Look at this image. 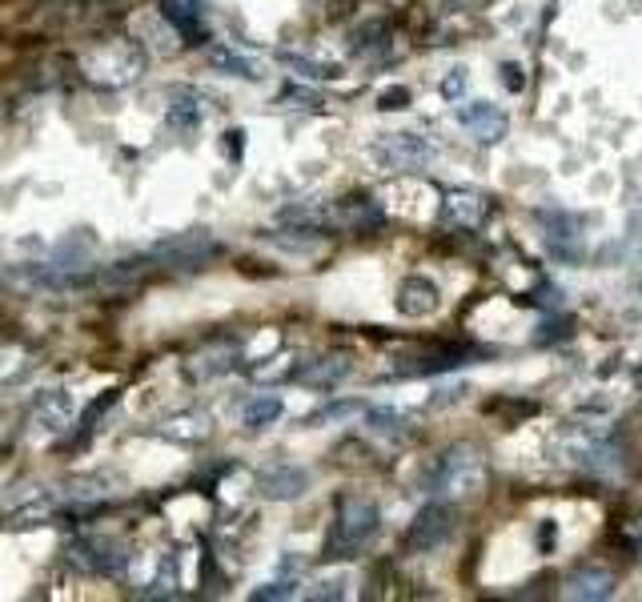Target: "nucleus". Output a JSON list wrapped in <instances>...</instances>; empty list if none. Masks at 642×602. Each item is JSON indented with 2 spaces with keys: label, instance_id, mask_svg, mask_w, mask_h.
<instances>
[{
  "label": "nucleus",
  "instance_id": "obj_35",
  "mask_svg": "<svg viewBox=\"0 0 642 602\" xmlns=\"http://www.w3.org/2000/svg\"><path fill=\"white\" fill-rule=\"evenodd\" d=\"M630 530H634V538H638V542H642V518H638V522H634V526H630Z\"/></svg>",
  "mask_w": 642,
  "mask_h": 602
},
{
  "label": "nucleus",
  "instance_id": "obj_14",
  "mask_svg": "<svg viewBox=\"0 0 642 602\" xmlns=\"http://www.w3.org/2000/svg\"><path fill=\"white\" fill-rule=\"evenodd\" d=\"M470 358H478V350L474 346H442V350H434V354H426V358H414L410 366H402L398 374H406V378H422V374H446V370H458V366H466Z\"/></svg>",
  "mask_w": 642,
  "mask_h": 602
},
{
  "label": "nucleus",
  "instance_id": "obj_13",
  "mask_svg": "<svg viewBox=\"0 0 642 602\" xmlns=\"http://www.w3.org/2000/svg\"><path fill=\"white\" fill-rule=\"evenodd\" d=\"M442 306V293L430 277H406L402 289H398V310L406 318H430L434 310Z\"/></svg>",
  "mask_w": 642,
  "mask_h": 602
},
{
  "label": "nucleus",
  "instance_id": "obj_31",
  "mask_svg": "<svg viewBox=\"0 0 642 602\" xmlns=\"http://www.w3.org/2000/svg\"><path fill=\"white\" fill-rule=\"evenodd\" d=\"M281 101H297L301 109H317V105H321V97H317V93H305V89H293V85L281 93Z\"/></svg>",
  "mask_w": 642,
  "mask_h": 602
},
{
  "label": "nucleus",
  "instance_id": "obj_16",
  "mask_svg": "<svg viewBox=\"0 0 642 602\" xmlns=\"http://www.w3.org/2000/svg\"><path fill=\"white\" fill-rule=\"evenodd\" d=\"M486 213H490V201H486L482 193H466V189L446 193V205H442V217H446V221H454V225H462V229H478V225L486 221Z\"/></svg>",
  "mask_w": 642,
  "mask_h": 602
},
{
  "label": "nucleus",
  "instance_id": "obj_7",
  "mask_svg": "<svg viewBox=\"0 0 642 602\" xmlns=\"http://www.w3.org/2000/svg\"><path fill=\"white\" fill-rule=\"evenodd\" d=\"M305 490H309V470H301V466L281 462V466H269L257 474V494L269 502H297Z\"/></svg>",
  "mask_w": 642,
  "mask_h": 602
},
{
  "label": "nucleus",
  "instance_id": "obj_11",
  "mask_svg": "<svg viewBox=\"0 0 642 602\" xmlns=\"http://www.w3.org/2000/svg\"><path fill=\"white\" fill-rule=\"evenodd\" d=\"M69 426H73V398L65 390L41 394V402L33 406V430L53 438V434H65Z\"/></svg>",
  "mask_w": 642,
  "mask_h": 602
},
{
  "label": "nucleus",
  "instance_id": "obj_17",
  "mask_svg": "<svg viewBox=\"0 0 642 602\" xmlns=\"http://www.w3.org/2000/svg\"><path fill=\"white\" fill-rule=\"evenodd\" d=\"M205 121V113H201V105H197V97L193 93H173L169 97V129H177V133H193L197 125Z\"/></svg>",
  "mask_w": 642,
  "mask_h": 602
},
{
  "label": "nucleus",
  "instance_id": "obj_4",
  "mask_svg": "<svg viewBox=\"0 0 642 602\" xmlns=\"http://www.w3.org/2000/svg\"><path fill=\"white\" fill-rule=\"evenodd\" d=\"M450 534H454V510L438 498V502H430V506H422V510L414 514V522H410V530H406V550H410V554H430V550H438Z\"/></svg>",
  "mask_w": 642,
  "mask_h": 602
},
{
  "label": "nucleus",
  "instance_id": "obj_29",
  "mask_svg": "<svg viewBox=\"0 0 642 602\" xmlns=\"http://www.w3.org/2000/svg\"><path fill=\"white\" fill-rule=\"evenodd\" d=\"M462 89H466V73H462V69H454V73L442 81V97H446V101H458V97H462Z\"/></svg>",
  "mask_w": 642,
  "mask_h": 602
},
{
  "label": "nucleus",
  "instance_id": "obj_28",
  "mask_svg": "<svg viewBox=\"0 0 642 602\" xmlns=\"http://www.w3.org/2000/svg\"><path fill=\"white\" fill-rule=\"evenodd\" d=\"M297 590H293V582H269V586H257L249 598L253 602H269V598H293Z\"/></svg>",
  "mask_w": 642,
  "mask_h": 602
},
{
  "label": "nucleus",
  "instance_id": "obj_26",
  "mask_svg": "<svg viewBox=\"0 0 642 602\" xmlns=\"http://www.w3.org/2000/svg\"><path fill=\"white\" fill-rule=\"evenodd\" d=\"M358 410H362V402H334V406H326V410H317L313 418H305V426H309V422H313V426H317V422H338V418H350V414H358Z\"/></svg>",
  "mask_w": 642,
  "mask_h": 602
},
{
  "label": "nucleus",
  "instance_id": "obj_18",
  "mask_svg": "<svg viewBox=\"0 0 642 602\" xmlns=\"http://www.w3.org/2000/svg\"><path fill=\"white\" fill-rule=\"evenodd\" d=\"M233 358H237V346H229V342L205 346V350L189 362V370H193V378H213V374H225V370L233 366Z\"/></svg>",
  "mask_w": 642,
  "mask_h": 602
},
{
  "label": "nucleus",
  "instance_id": "obj_5",
  "mask_svg": "<svg viewBox=\"0 0 642 602\" xmlns=\"http://www.w3.org/2000/svg\"><path fill=\"white\" fill-rule=\"evenodd\" d=\"M321 213H326L330 229H342V233H374V229L386 225V213L374 197H342Z\"/></svg>",
  "mask_w": 642,
  "mask_h": 602
},
{
  "label": "nucleus",
  "instance_id": "obj_23",
  "mask_svg": "<svg viewBox=\"0 0 642 602\" xmlns=\"http://www.w3.org/2000/svg\"><path fill=\"white\" fill-rule=\"evenodd\" d=\"M113 406H117V390H109L105 398H97V402H93V406H89V410L81 414V422H77V430H81V438H89V434L97 430V418H101V414H109Z\"/></svg>",
  "mask_w": 642,
  "mask_h": 602
},
{
  "label": "nucleus",
  "instance_id": "obj_19",
  "mask_svg": "<svg viewBox=\"0 0 642 602\" xmlns=\"http://www.w3.org/2000/svg\"><path fill=\"white\" fill-rule=\"evenodd\" d=\"M209 69H217V73H225V77H241V81H257V77H261L253 61H245L241 53H233V49H225V45H213V49H209Z\"/></svg>",
  "mask_w": 642,
  "mask_h": 602
},
{
  "label": "nucleus",
  "instance_id": "obj_30",
  "mask_svg": "<svg viewBox=\"0 0 642 602\" xmlns=\"http://www.w3.org/2000/svg\"><path fill=\"white\" fill-rule=\"evenodd\" d=\"M498 77H502V85H506V89H510V93H522V85H526V81H522V69H518V65H514V61H506V65H502V73H498Z\"/></svg>",
  "mask_w": 642,
  "mask_h": 602
},
{
  "label": "nucleus",
  "instance_id": "obj_24",
  "mask_svg": "<svg viewBox=\"0 0 642 602\" xmlns=\"http://www.w3.org/2000/svg\"><path fill=\"white\" fill-rule=\"evenodd\" d=\"M366 418H370V430H378V434H406V418L398 414V410H366Z\"/></svg>",
  "mask_w": 642,
  "mask_h": 602
},
{
  "label": "nucleus",
  "instance_id": "obj_25",
  "mask_svg": "<svg viewBox=\"0 0 642 602\" xmlns=\"http://www.w3.org/2000/svg\"><path fill=\"white\" fill-rule=\"evenodd\" d=\"M570 334H574V322H570V318H546L542 330L534 334V346H550V342H562V338H570Z\"/></svg>",
  "mask_w": 642,
  "mask_h": 602
},
{
  "label": "nucleus",
  "instance_id": "obj_32",
  "mask_svg": "<svg viewBox=\"0 0 642 602\" xmlns=\"http://www.w3.org/2000/svg\"><path fill=\"white\" fill-rule=\"evenodd\" d=\"M346 594V582L334 578V582H317V590H309V598H342Z\"/></svg>",
  "mask_w": 642,
  "mask_h": 602
},
{
  "label": "nucleus",
  "instance_id": "obj_34",
  "mask_svg": "<svg viewBox=\"0 0 642 602\" xmlns=\"http://www.w3.org/2000/svg\"><path fill=\"white\" fill-rule=\"evenodd\" d=\"M538 546H542V554H550V550H554V522H542V530H538Z\"/></svg>",
  "mask_w": 642,
  "mask_h": 602
},
{
  "label": "nucleus",
  "instance_id": "obj_27",
  "mask_svg": "<svg viewBox=\"0 0 642 602\" xmlns=\"http://www.w3.org/2000/svg\"><path fill=\"white\" fill-rule=\"evenodd\" d=\"M410 105V89L406 85H390L382 97H378V109H386V113H398V109H406Z\"/></svg>",
  "mask_w": 642,
  "mask_h": 602
},
{
  "label": "nucleus",
  "instance_id": "obj_10",
  "mask_svg": "<svg viewBox=\"0 0 642 602\" xmlns=\"http://www.w3.org/2000/svg\"><path fill=\"white\" fill-rule=\"evenodd\" d=\"M378 157H382L390 169H418V165H426V161L434 157V149H430L418 133H394V137H386V141L378 145Z\"/></svg>",
  "mask_w": 642,
  "mask_h": 602
},
{
  "label": "nucleus",
  "instance_id": "obj_6",
  "mask_svg": "<svg viewBox=\"0 0 642 602\" xmlns=\"http://www.w3.org/2000/svg\"><path fill=\"white\" fill-rule=\"evenodd\" d=\"M65 554L85 574H121V566H125V554L113 542H101V538H73Z\"/></svg>",
  "mask_w": 642,
  "mask_h": 602
},
{
  "label": "nucleus",
  "instance_id": "obj_9",
  "mask_svg": "<svg viewBox=\"0 0 642 602\" xmlns=\"http://www.w3.org/2000/svg\"><path fill=\"white\" fill-rule=\"evenodd\" d=\"M458 121H462L466 129H474V137H478L482 145H494V141H502V137H506V129H510L506 113H502V109H494L490 101H470V105H458Z\"/></svg>",
  "mask_w": 642,
  "mask_h": 602
},
{
  "label": "nucleus",
  "instance_id": "obj_20",
  "mask_svg": "<svg viewBox=\"0 0 642 602\" xmlns=\"http://www.w3.org/2000/svg\"><path fill=\"white\" fill-rule=\"evenodd\" d=\"M281 398L277 394H257L249 406H245V414H241V422L249 426V430H261V426H269V422H277L281 418Z\"/></svg>",
  "mask_w": 642,
  "mask_h": 602
},
{
  "label": "nucleus",
  "instance_id": "obj_33",
  "mask_svg": "<svg viewBox=\"0 0 642 602\" xmlns=\"http://www.w3.org/2000/svg\"><path fill=\"white\" fill-rule=\"evenodd\" d=\"M241 145H245V129H229V133H225V149H229L233 161L241 157Z\"/></svg>",
  "mask_w": 642,
  "mask_h": 602
},
{
  "label": "nucleus",
  "instance_id": "obj_1",
  "mask_svg": "<svg viewBox=\"0 0 642 602\" xmlns=\"http://www.w3.org/2000/svg\"><path fill=\"white\" fill-rule=\"evenodd\" d=\"M486 478H490L486 454L470 442H458L434 462V470L426 474V490L438 494L442 502L446 498H474L486 490Z\"/></svg>",
  "mask_w": 642,
  "mask_h": 602
},
{
  "label": "nucleus",
  "instance_id": "obj_22",
  "mask_svg": "<svg viewBox=\"0 0 642 602\" xmlns=\"http://www.w3.org/2000/svg\"><path fill=\"white\" fill-rule=\"evenodd\" d=\"M281 65L293 69V73L305 77V81H338V77H342L338 65H321V61H309V57H297V53H281Z\"/></svg>",
  "mask_w": 642,
  "mask_h": 602
},
{
  "label": "nucleus",
  "instance_id": "obj_8",
  "mask_svg": "<svg viewBox=\"0 0 642 602\" xmlns=\"http://www.w3.org/2000/svg\"><path fill=\"white\" fill-rule=\"evenodd\" d=\"M350 374H354V362H350L346 354H326V358H313V362L297 366V370H293V382H301V386H309V390H334V386H342Z\"/></svg>",
  "mask_w": 642,
  "mask_h": 602
},
{
  "label": "nucleus",
  "instance_id": "obj_2",
  "mask_svg": "<svg viewBox=\"0 0 642 602\" xmlns=\"http://www.w3.org/2000/svg\"><path fill=\"white\" fill-rule=\"evenodd\" d=\"M382 526V510L374 498H362V494H342L338 498V518H334V530L326 538V562H342V558H354Z\"/></svg>",
  "mask_w": 642,
  "mask_h": 602
},
{
  "label": "nucleus",
  "instance_id": "obj_12",
  "mask_svg": "<svg viewBox=\"0 0 642 602\" xmlns=\"http://www.w3.org/2000/svg\"><path fill=\"white\" fill-rule=\"evenodd\" d=\"M566 594H570V598H582V602L610 598V594H614V574H610L606 566H594V562L574 566V570L566 574Z\"/></svg>",
  "mask_w": 642,
  "mask_h": 602
},
{
  "label": "nucleus",
  "instance_id": "obj_3",
  "mask_svg": "<svg viewBox=\"0 0 642 602\" xmlns=\"http://www.w3.org/2000/svg\"><path fill=\"white\" fill-rule=\"evenodd\" d=\"M153 257L165 265V269H201L209 265L213 257H221V245L213 233L205 229H189V233H177V237H165L153 245Z\"/></svg>",
  "mask_w": 642,
  "mask_h": 602
},
{
  "label": "nucleus",
  "instance_id": "obj_15",
  "mask_svg": "<svg viewBox=\"0 0 642 602\" xmlns=\"http://www.w3.org/2000/svg\"><path fill=\"white\" fill-rule=\"evenodd\" d=\"M161 13H165V21H169L189 45H201V41H205L201 0H161Z\"/></svg>",
  "mask_w": 642,
  "mask_h": 602
},
{
  "label": "nucleus",
  "instance_id": "obj_36",
  "mask_svg": "<svg viewBox=\"0 0 642 602\" xmlns=\"http://www.w3.org/2000/svg\"><path fill=\"white\" fill-rule=\"evenodd\" d=\"M638 550H642V546H638ZM638 562H642V554H638Z\"/></svg>",
  "mask_w": 642,
  "mask_h": 602
},
{
  "label": "nucleus",
  "instance_id": "obj_21",
  "mask_svg": "<svg viewBox=\"0 0 642 602\" xmlns=\"http://www.w3.org/2000/svg\"><path fill=\"white\" fill-rule=\"evenodd\" d=\"M53 522V506L49 502H29V506H17L13 514H5V530H33V526H45Z\"/></svg>",
  "mask_w": 642,
  "mask_h": 602
}]
</instances>
